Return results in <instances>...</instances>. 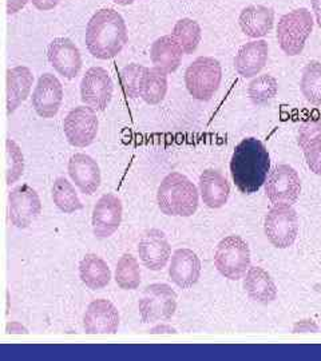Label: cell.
<instances>
[{
    "instance_id": "obj_28",
    "label": "cell",
    "mask_w": 321,
    "mask_h": 361,
    "mask_svg": "<svg viewBox=\"0 0 321 361\" xmlns=\"http://www.w3.org/2000/svg\"><path fill=\"white\" fill-rule=\"evenodd\" d=\"M52 197L55 207L63 212L64 214H73L83 207L75 186L64 177H58L54 180Z\"/></svg>"
},
{
    "instance_id": "obj_7",
    "label": "cell",
    "mask_w": 321,
    "mask_h": 361,
    "mask_svg": "<svg viewBox=\"0 0 321 361\" xmlns=\"http://www.w3.org/2000/svg\"><path fill=\"white\" fill-rule=\"evenodd\" d=\"M138 310L143 324L167 322L176 314L177 293L164 283L147 285L140 298Z\"/></svg>"
},
{
    "instance_id": "obj_29",
    "label": "cell",
    "mask_w": 321,
    "mask_h": 361,
    "mask_svg": "<svg viewBox=\"0 0 321 361\" xmlns=\"http://www.w3.org/2000/svg\"><path fill=\"white\" fill-rule=\"evenodd\" d=\"M167 94V74L158 68H147L143 77L141 98L150 106L162 104Z\"/></svg>"
},
{
    "instance_id": "obj_30",
    "label": "cell",
    "mask_w": 321,
    "mask_h": 361,
    "mask_svg": "<svg viewBox=\"0 0 321 361\" xmlns=\"http://www.w3.org/2000/svg\"><path fill=\"white\" fill-rule=\"evenodd\" d=\"M114 280L123 290H135L141 285V268L138 259L130 253H123L116 262Z\"/></svg>"
},
{
    "instance_id": "obj_32",
    "label": "cell",
    "mask_w": 321,
    "mask_h": 361,
    "mask_svg": "<svg viewBox=\"0 0 321 361\" xmlns=\"http://www.w3.org/2000/svg\"><path fill=\"white\" fill-rule=\"evenodd\" d=\"M304 98L313 106H321V62L312 61L305 66L300 82Z\"/></svg>"
},
{
    "instance_id": "obj_33",
    "label": "cell",
    "mask_w": 321,
    "mask_h": 361,
    "mask_svg": "<svg viewBox=\"0 0 321 361\" xmlns=\"http://www.w3.org/2000/svg\"><path fill=\"white\" fill-rule=\"evenodd\" d=\"M279 91V82L277 79L269 75L262 74L255 78L248 86V95L250 101L256 106H265L277 95Z\"/></svg>"
},
{
    "instance_id": "obj_36",
    "label": "cell",
    "mask_w": 321,
    "mask_h": 361,
    "mask_svg": "<svg viewBox=\"0 0 321 361\" xmlns=\"http://www.w3.org/2000/svg\"><path fill=\"white\" fill-rule=\"evenodd\" d=\"M293 334H307V332H319L317 324L312 320H300L293 325Z\"/></svg>"
},
{
    "instance_id": "obj_17",
    "label": "cell",
    "mask_w": 321,
    "mask_h": 361,
    "mask_svg": "<svg viewBox=\"0 0 321 361\" xmlns=\"http://www.w3.org/2000/svg\"><path fill=\"white\" fill-rule=\"evenodd\" d=\"M67 171L80 193L92 195L101 188L102 174L98 162L85 153H75L70 158Z\"/></svg>"
},
{
    "instance_id": "obj_18",
    "label": "cell",
    "mask_w": 321,
    "mask_h": 361,
    "mask_svg": "<svg viewBox=\"0 0 321 361\" xmlns=\"http://www.w3.org/2000/svg\"><path fill=\"white\" fill-rule=\"evenodd\" d=\"M138 256L145 268L162 271L171 258V246L166 234L159 229H150L145 233L138 244Z\"/></svg>"
},
{
    "instance_id": "obj_38",
    "label": "cell",
    "mask_w": 321,
    "mask_h": 361,
    "mask_svg": "<svg viewBox=\"0 0 321 361\" xmlns=\"http://www.w3.org/2000/svg\"><path fill=\"white\" fill-rule=\"evenodd\" d=\"M32 6L39 11H52L61 0H31Z\"/></svg>"
},
{
    "instance_id": "obj_15",
    "label": "cell",
    "mask_w": 321,
    "mask_h": 361,
    "mask_svg": "<svg viewBox=\"0 0 321 361\" xmlns=\"http://www.w3.org/2000/svg\"><path fill=\"white\" fill-rule=\"evenodd\" d=\"M119 320L116 305L106 298H98L91 301L83 314V329L87 335H114Z\"/></svg>"
},
{
    "instance_id": "obj_8",
    "label": "cell",
    "mask_w": 321,
    "mask_h": 361,
    "mask_svg": "<svg viewBox=\"0 0 321 361\" xmlns=\"http://www.w3.org/2000/svg\"><path fill=\"white\" fill-rule=\"evenodd\" d=\"M301 193V180L291 165L274 166L265 182V194L273 207H292Z\"/></svg>"
},
{
    "instance_id": "obj_6",
    "label": "cell",
    "mask_w": 321,
    "mask_h": 361,
    "mask_svg": "<svg viewBox=\"0 0 321 361\" xmlns=\"http://www.w3.org/2000/svg\"><path fill=\"white\" fill-rule=\"evenodd\" d=\"M214 267L225 279L237 281L250 268V249L240 235H228L221 240L214 253Z\"/></svg>"
},
{
    "instance_id": "obj_14",
    "label": "cell",
    "mask_w": 321,
    "mask_h": 361,
    "mask_svg": "<svg viewBox=\"0 0 321 361\" xmlns=\"http://www.w3.org/2000/svg\"><path fill=\"white\" fill-rule=\"evenodd\" d=\"M63 102V87L54 74L40 75L31 97V104L35 113L43 119H52L61 110Z\"/></svg>"
},
{
    "instance_id": "obj_31",
    "label": "cell",
    "mask_w": 321,
    "mask_h": 361,
    "mask_svg": "<svg viewBox=\"0 0 321 361\" xmlns=\"http://www.w3.org/2000/svg\"><path fill=\"white\" fill-rule=\"evenodd\" d=\"M171 35L180 43L183 52L190 55L193 52H195L200 46L202 31L197 20L190 18H183L174 25Z\"/></svg>"
},
{
    "instance_id": "obj_13",
    "label": "cell",
    "mask_w": 321,
    "mask_h": 361,
    "mask_svg": "<svg viewBox=\"0 0 321 361\" xmlns=\"http://www.w3.org/2000/svg\"><path fill=\"white\" fill-rule=\"evenodd\" d=\"M123 216L121 198L113 193L103 194L92 209V233L97 238L111 237L119 229Z\"/></svg>"
},
{
    "instance_id": "obj_12",
    "label": "cell",
    "mask_w": 321,
    "mask_h": 361,
    "mask_svg": "<svg viewBox=\"0 0 321 361\" xmlns=\"http://www.w3.org/2000/svg\"><path fill=\"white\" fill-rule=\"evenodd\" d=\"M42 213V201L35 189L30 185H20L8 194V216L18 229L31 226Z\"/></svg>"
},
{
    "instance_id": "obj_5",
    "label": "cell",
    "mask_w": 321,
    "mask_h": 361,
    "mask_svg": "<svg viewBox=\"0 0 321 361\" xmlns=\"http://www.w3.org/2000/svg\"><path fill=\"white\" fill-rule=\"evenodd\" d=\"M313 16L307 8L285 13L277 25V42L288 56L300 55L313 30Z\"/></svg>"
},
{
    "instance_id": "obj_2",
    "label": "cell",
    "mask_w": 321,
    "mask_h": 361,
    "mask_svg": "<svg viewBox=\"0 0 321 361\" xmlns=\"http://www.w3.org/2000/svg\"><path fill=\"white\" fill-rule=\"evenodd\" d=\"M85 42L94 58L101 61L116 58L128 42V27L122 15L111 8L97 11L86 26Z\"/></svg>"
},
{
    "instance_id": "obj_26",
    "label": "cell",
    "mask_w": 321,
    "mask_h": 361,
    "mask_svg": "<svg viewBox=\"0 0 321 361\" xmlns=\"http://www.w3.org/2000/svg\"><path fill=\"white\" fill-rule=\"evenodd\" d=\"M183 50L173 35H164L157 39L150 49V61L155 68L171 74L180 68Z\"/></svg>"
},
{
    "instance_id": "obj_21",
    "label": "cell",
    "mask_w": 321,
    "mask_h": 361,
    "mask_svg": "<svg viewBox=\"0 0 321 361\" xmlns=\"http://www.w3.org/2000/svg\"><path fill=\"white\" fill-rule=\"evenodd\" d=\"M198 190L206 207L219 209L225 207L229 200L231 185L219 170L206 169L200 176Z\"/></svg>"
},
{
    "instance_id": "obj_34",
    "label": "cell",
    "mask_w": 321,
    "mask_h": 361,
    "mask_svg": "<svg viewBox=\"0 0 321 361\" xmlns=\"http://www.w3.org/2000/svg\"><path fill=\"white\" fill-rule=\"evenodd\" d=\"M147 67L138 65V63H130L125 66L121 70L119 82L123 94L130 99H137L141 97L142 82L146 74Z\"/></svg>"
},
{
    "instance_id": "obj_1",
    "label": "cell",
    "mask_w": 321,
    "mask_h": 361,
    "mask_svg": "<svg viewBox=\"0 0 321 361\" xmlns=\"http://www.w3.org/2000/svg\"><path fill=\"white\" fill-rule=\"evenodd\" d=\"M270 157L264 143L257 138H245L231 154V180L244 194L257 193L267 182Z\"/></svg>"
},
{
    "instance_id": "obj_40",
    "label": "cell",
    "mask_w": 321,
    "mask_h": 361,
    "mask_svg": "<svg viewBox=\"0 0 321 361\" xmlns=\"http://www.w3.org/2000/svg\"><path fill=\"white\" fill-rule=\"evenodd\" d=\"M6 332L11 334V335H20V334L27 335L28 329H27L25 325H22V324L18 323V322H11V323L6 325Z\"/></svg>"
},
{
    "instance_id": "obj_16",
    "label": "cell",
    "mask_w": 321,
    "mask_h": 361,
    "mask_svg": "<svg viewBox=\"0 0 321 361\" xmlns=\"http://www.w3.org/2000/svg\"><path fill=\"white\" fill-rule=\"evenodd\" d=\"M47 59L52 68L66 79H74L80 73L82 55L71 39H52L47 47Z\"/></svg>"
},
{
    "instance_id": "obj_3",
    "label": "cell",
    "mask_w": 321,
    "mask_h": 361,
    "mask_svg": "<svg viewBox=\"0 0 321 361\" xmlns=\"http://www.w3.org/2000/svg\"><path fill=\"white\" fill-rule=\"evenodd\" d=\"M200 202V190L185 174H167L157 190L159 210L170 217H190Z\"/></svg>"
},
{
    "instance_id": "obj_25",
    "label": "cell",
    "mask_w": 321,
    "mask_h": 361,
    "mask_svg": "<svg viewBox=\"0 0 321 361\" xmlns=\"http://www.w3.org/2000/svg\"><path fill=\"white\" fill-rule=\"evenodd\" d=\"M274 23L273 10L261 6L252 4L245 7L238 16V25L246 37L252 39L264 38L268 35Z\"/></svg>"
},
{
    "instance_id": "obj_4",
    "label": "cell",
    "mask_w": 321,
    "mask_h": 361,
    "mask_svg": "<svg viewBox=\"0 0 321 361\" xmlns=\"http://www.w3.org/2000/svg\"><path fill=\"white\" fill-rule=\"evenodd\" d=\"M222 79L221 63L212 56H200L185 71V86L194 99L209 101L219 91Z\"/></svg>"
},
{
    "instance_id": "obj_20",
    "label": "cell",
    "mask_w": 321,
    "mask_h": 361,
    "mask_svg": "<svg viewBox=\"0 0 321 361\" xmlns=\"http://www.w3.org/2000/svg\"><path fill=\"white\" fill-rule=\"evenodd\" d=\"M269 56L268 42L256 39L245 43L234 58V68L243 78H255L265 67Z\"/></svg>"
},
{
    "instance_id": "obj_19",
    "label": "cell",
    "mask_w": 321,
    "mask_h": 361,
    "mask_svg": "<svg viewBox=\"0 0 321 361\" xmlns=\"http://www.w3.org/2000/svg\"><path fill=\"white\" fill-rule=\"evenodd\" d=\"M169 277L171 283L181 289H189L198 283L201 277V261L192 249H177L170 258Z\"/></svg>"
},
{
    "instance_id": "obj_23",
    "label": "cell",
    "mask_w": 321,
    "mask_h": 361,
    "mask_svg": "<svg viewBox=\"0 0 321 361\" xmlns=\"http://www.w3.org/2000/svg\"><path fill=\"white\" fill-rule=\"evenodd\" d=\"M34 85V74L26 66L7 70V114H13L30 97Z\"/></svg>"
},
{
    "instance_id": "obj_39",
    "label": "cell",
    "mask_w": 321,
    "mask_h": 361,
    "mask_svg": "<svg viewBox=\"0 0 321 361\" xmlns=\"http://www.w3.org/2000/svg\"><path fill=\"white\" fill-rule=\"evenodd\" d=\"M28 1L30 0H7V13L15 15V13L22 11L26 7Z\"/></svg>"
},
{
    "instance_id": "obj_11",
    "label": "cell",
    "mask_w": 321,
    "mask_h": 361,
    "mask_svg": "<svg viewBox=\"0 0 321 361\" xmlns=\"http://www.w3.org/2000/svg\"><path fill=\"white\" fill-rule=\"evenodd\" d=\"M113 92V79L103 67H91L82 78L80 99L95 111H104L109 107Z\"/></svg>"
},
{
    "instance_id": "obj_41",
    "label": "cell",
    "mask_w": 321,
    "mask_h": 361,
    "mask_svg": "<svg viewBox=\"0 0 321 361\" xmlns=\"http://www.w3.org/2000/svg\"><path fill=\"white\" fill-rule=\"evenodd\" d=\"M312 10L315 13L317 25L321 27V0H312Z\"/></svg>"
},
{
    "instance_id": "obj_42",
    "label": "cell",
    "mask_w": 321,
    "mask_h": 361,
    "mask_svg": "<svg viewBox=\"0 0 321 361\" xmlns=\"http://www.w3.org/2000/svg\"><path fill=\"white\" fill-rule=\"evenodd\" d=\"M114 1L119 6H128V4L134 3V0H114Z\"/></svg>"
},
{
    "instance_id": "obj_37",
    "label": "cell",
    "mask_w": 321,
    "mask_h": 361,
    "mask_svg": "<svg viewBox=\"0 0 321 361\" xmlns=\"http://www.w3.org/2000/svg\"><path fill=\"white\" fill-rule=\"evenodd\" d=\"M149 334H153V335H171V334H177V329L171 325L165 323H157L153 328L149 329Z\"/></svg>"
},
{
    "instance_id": "obj_24",
    "label": "cell",
    "mask_w": 321,
    "mask_h": 361,
    "mask_svg": "<svg viewBox=\"0 0 321 361\" xmlns=\"http://www.w3.org/2000/svg\"><path fill=\"white\" fill-rule=\"evenodd\" d=\"M246 295L255 302L269 305L277 298V286L272 276L261 267H250L244 279Z\"/></svg>"
},
{
    "instance_id": "obj_35",
    "label": "cell",
    "mask_w": 321,
    "mask_h": 361,
    "mask_svg": "<svg viewBox=\"0 0 321 361\" xmlns=\"http://www.w3.org/2000/svg\"><path fill=\"white\" fill-rule=\"evenodd\" d=\"M7 154V185L11 186L20 180L25 173V155L20 146L11 138L6 141Z\"/></svg>"
},
{
    "instance_id": "obj_27",
    "label": "cell",
    "mask_w": 321,
    "mask_h": 361,
    "mask_svg": "<svg viewBox=\"0 0 321 361\" xmlns=\"http://www.w3.org/2000/svg\"><path fill=\"white\" fill-rule=\"evenodd\" d=\"M79 279L91 290L106 288L111 281V271L107 262L95 253H87L79 262Z\"/></svg>"
},
{
    "instance_id": "obj_10",
    "label": "cell",
    "mask_w": 321,
    "mask_h": 361,
    "mask_svg": "<svg viewBox=\"0 0 321 361\" xmlns=\"http://www.w3.org/2000/svg\"><path fill=\"white\" fill-rule=\"evenodd\" d=\"M99 121L97 111L89 106H78L63 119L66 140L74 147H87L97 140Z\"/></svg>"
},
{
    "instance_id": "obj_9",
    "label": "cell",
    "mask_w": 321,
    "mask_h": 361,
    "mask_svg": "<svg viewBox=\"0 0 321 361\" xmlns=\"http://www.w3.org/2000/svg\"><path fill=\"white\" fill-rule=\"evenodd\" d=\"M298 228V216L292 207H273L264 219L265 235L270 244L279 249L293 245Z\"/></svg>"
},
{
    "instance_id": "obj_22",
    "label": "cell",
    "mask_w": 321,
    "mask_h": 361,
    "mask_svg": "<svg viewBox=\"0 0 321 361\" xmlns=\"http://www.w3.org/2000/svg\"><path fill=\"white\" fill-rule=\"evenodd\" d=\"M298 146L312 173L321 176V119H308L298 128Z\"/></svg>"
}]
</instances>
